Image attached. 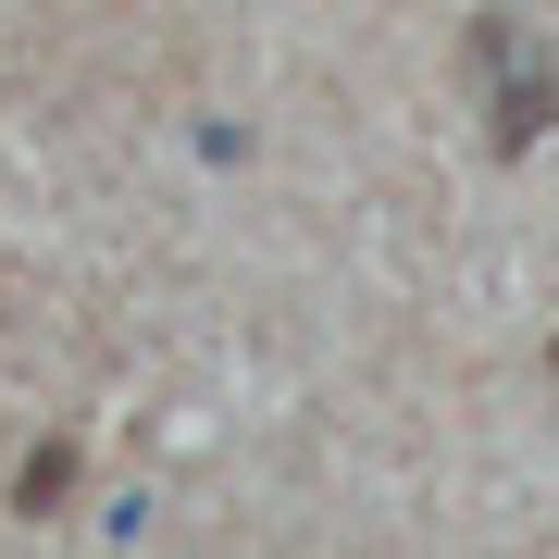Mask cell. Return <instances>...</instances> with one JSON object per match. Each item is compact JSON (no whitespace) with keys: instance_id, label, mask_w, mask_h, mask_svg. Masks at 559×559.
Masks as SVG:
<instances>
[{"instance_id":"7a4b0ae2","label":"cell","mask_w":559,"mask_h":559,"mask_svg":"<svg viewBox=\"0 0 559 559\" xmlns=\"http://www.w3.org/2000/svg\"><path fill=\"white\" fill-rule=\"evenodd\" d=\"M62 485H75V448H38V460H25V485H13V498H25V510H50Z\"/></svg>"},{"instance_id":"6da1fadb","label":"cell","mask_w":559,"mask_h":559,"mask_svg":"<svg viewBox=\"0 0 559 559\" xmlns=\"http://www.w3.org/2000/svg\"><path fill=\"white\" fill-rule=\"evenodd\" d=\"M460 87L485 112V150H535L559 124V62H547V38L522 13H473L460 25Z\"/></svg>"}]
</instances>
